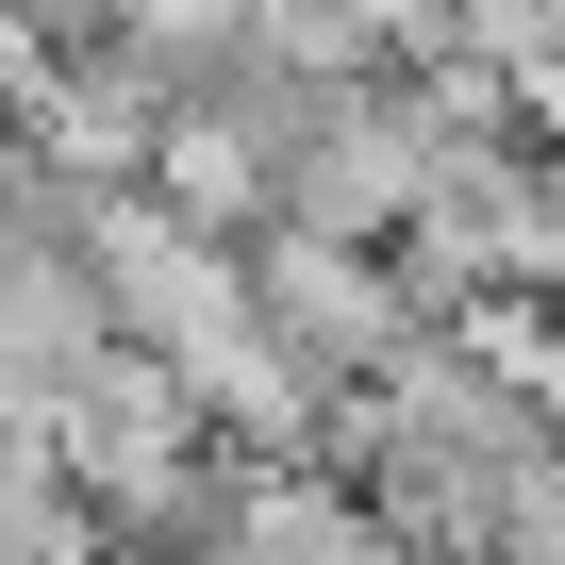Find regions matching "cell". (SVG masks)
Masks as SVG:
<instances>
[{
  "instance_id": "5b68a950",
  "label": "cell",
  "mask_w": 565,
  "mask_h": 565,
  "mask_svg": "<svg viewBox=\"0 0 565 565\" xmlns=\"http://www.w3.org/2000/svg\"><path fill=\"white\" fill-rule=\"evenodd\" d=\"M100 333H117V317H100V266H84V249H18V233H0V383H67Z\"/></svg>"
},
{
  "instance_id": "6da1fadb",
  "label": "cell",
  "mask_w": 565,
  "mask_h": 565,
  "mask_svg": "<svg viewBox=\"0 0 565 565\" xmlns=\"http://www.w3.org/2000/svg\"><path fill=\"white\" fill-rule=\"evenodd\" d=\"M249 317L300 350L317 383H383L433 317H416V282L383 266V233H317V216H249Z\"/></svg>"
},
{
  "instance_id": "8992f818",
  "label": "cell",
  "mask_w": 565,
  "mask_h": 565,
  "mask_svg": "<svg viewBox=\"0 0 565 565\" xmlns=\"http://www.w3.org/2000/svg\"><path fill=\"white\" fill-rule=\"evenodd\" d=\"M117 565H216V548H117Z\"/></svg>"
},
{
  "instance_id": "7a4b0ae2",
  "label": "cell",
  "mask_w": 565,
  "mask_h": 565,
  "mask_svg": "<svg viewBox=\"0 0 565 565\" xmlns=\"http://www.w3.org/2000/svg\"><path fill=\"white\" fill-rule=\"evenodd\" d=\"M84 266H100V317H117L134 350H167V366H200L216 333H249V249L200 233V216H167L150 183H117V200L84 216Z\"/></svg>"
},
{
  "instance_id": "3957f363",
  "label": "cell",
  "mask_w": 565,
  "mask_h": 565,
  "mask_svg": "<svg viewBox=\"0 0 565 565\" xmlns=\"http://www.w3.org/2000/svg\"><path fill=\"white\" fill-rule=\"evenodd\" d=\"M433 200V150H416V117H399V84L366 67V84H317V117L282 134V216H317V233H399Z\"/></svg>"
},
{
  "instance_id": "277c9868",
  "label": "cell",
  "mask_w": 565,
  "mask_h": 565,
  "mask_svg": "<svg viewBox=\"0 0 565 565\" xmlns=\"http://www.w3.org/2000/svg\"><path fill=\"white\" fill-rule=\"evenodd\" d=\"M134 183H150L167 216H200V233H249V216H282V167H266V134H249L233 100H200V84L150 117V167H134Z\"/></svg>"
}]
</instances>
